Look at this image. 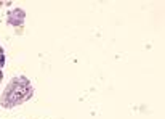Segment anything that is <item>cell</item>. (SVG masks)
<instances>
[{"instance_id": "obj_1", "label": "cell", "mask_w": 165, "mask_h": 119, "mask_svg": "<svg viewBox=\"0 0 165 119\" xmlns=\"http://www.w3.org/2000/svg\"><path fill=\"white\" fill-rule=\"evenodd\" d=\"M34 93V89L26 77H15L11 82L6 86L2 97L3 108H15L18 105L27 101Z\"/></svg>"}, {"instance_id": "obj_2", "label": "cell", "mask_w": 165, "mask_h": 119, "mask_svg": "<svg viewBox=\"0 0 165 119\" xmlns=\"http://www.w3.org/2000/svg\"><path fill=\"white\" fill-rule=\"evenodd\" d=\"M3 63H5V56H3V50L0 48V79H2V68H3Z\"/></svg>"}]
</instances>
